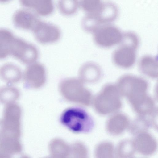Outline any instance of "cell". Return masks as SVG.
<instances>
[{"label":"cell","mask_w":158,"mask_h":158,"mask_svg":"<svg viewBox=\"0 0 158 158\" xmlns=\"http://www.w3.org/2000/svg\"><path fill=\"white\" fill-rule=\"evenodd\" d=\"M112 158H114V157H112Z\"/></svg>","instance_id":"83f0119b"},{"label":"cell","mask_w":158,"mask_h":158,"mask_svg":"<svg viewBox=\"0 0 158 158\" xmlns=\"http://www.w3.org/2000/svg\"><path fill=\"white\" fill-rule=\"evenodd\" d=\"M88 152L85 147L79 142L70 145L69 154L66 158H87Z\"/></svg>","instance_id":"d4e9b609"},{"label":"cell","mask_w":158,"mask_h":158,"mask_svg":"<svg viewBox=\"0 0 158 158\" xmlns=\"http://www.w3.org/2000/svg\"><path fill=\"white\" fill-rule=\"evenodd\" d=\"M139 68L146 75L155 78L158 76V60L157 57L146 54L142 56L138 62Z\"/></svg>","instance_id":"e0dca14e"},{"label":"cell","mask_w":158,"mask_h":158,"mask_svg":"<svg viewBox=\"0 0 158 158\" xmlns=\"http://www.w3.org/2000/svg\"><path fill=\"white\" fill-rule=\"evenodd\" d=\"M95 110L100 114H109L119 109L122 105L118 92L114 85L106 86L94 100Z\"/></svg>","instance_id":"5b68a950"},{"label":"cell","mask_w":158,"mask_h":158,"mask_svg":"<svg viewBox=\"0 0 158 158\" xmlns=\"http://www.w3.org/2000/svg\"><path fill=\"white\" fill-rule=\"evenodd\" d=\"M119 44L112 54L113 61L121 68H128L132 67L136 61L138 48L123 42H121Z\"/></svg>","instance_id":"30bf717a"},{"label":"cell","mask_w":158,"mask_h":158,"mask_svg":"<svg viewBox=\"0 0 158 158\" xmlns=\"http://www.w3.org/2000/svg\"><path fill=\"white\" fill-rule=\"evenodd\" d=\"M22 77L20 69L12 63L5 64L0 67V78L8 85L19 82Z\"/></svg>","instance_id":"9a60e30c"},{"label":"cell","mask_w":158,"mask_h":158,"mask_svg":"<svg viewBox=\"0 0 158 158\" xmlns=\"http://www.w3.org/2000/svg\"><path fill=\"white\" fill-rule=\"evenodd\" d=\"M60 120L64 126L75 133L89 132L94 126L91 116L85 110L78 107L66 109L61 114Z\"/></svg>","instance_id":"7a4b0ae2"},{"label":"cell","mask_w":158,"mask_h":158,"mask_svg":"<svg viewBox=\"0 0 158 158\" xmlns=\"http://www.w3.org/2000/svg\"><path fill=\"white\" fill-rule=\"evenodd\" d=\"M92 34L93 40L97 46L108 48L120 44L123 33L117 27L109 23L99 26Z\"/></svg>","instance_id":"8992f818"},{"label":"cell","mask_w":158,"mask_h":158,"mask_svg":"<svg viewBox=\"0 0 158 158\" xmlns=\"http://www.w3.org/2000/svg\"><path fill=\"white\" fill-rule=\"evenodd\" d=\"M59 90L66 100L85 106H89L91 102L92 94L80 79L69 78L62 81Z\"/></svg>","instance_id":"277c9868"},{"label":"cell","mask_w":158,"mask_h":158,"mask_svg":"<svg viewBox=\"0 0 158 158\" xmlns=\"http://www.w3.org/2000/svg\"><path fill=\"white\" fill-rule=\"evenodd\" d=\"M15 37L10 31L0 28V59H4L10 54L12 44Z\"/></svg>","instance_id":"d6986e66"},{"label":"cell","mask_w":158,"mask_h":158,"mask_svg":"<svg viewBox=\"0 0 158 158\" xmlns=\"http://www.w3.org/2000/svg\"><path fill=\"white\" fill-rule=\"evenodd\" d=\"M21 4L24 8L31 11L36 15L46 16L51 14L54 9L53 2L49 0H23Z\"/></svg>","instance_id":"8fae6325"},{"label":"cell","mask_w":158,"mask_h":158,"mask_svg":"<svg viewBox=\"0 0 158 158\" xmlns=\"http://www.w3.org/2000/svg\"><path fill=\"white\" fill-rule=\"evenodd\" d=\"M135 149L133 142L125 140L121 142L118 146V155L120 158H130L134 153Z\"/></svg>","instance_id":"cb8c5ba5"},{"label":"cell","mask_w":158,"mask_h":158,"mask_svg":"<svg viewBox=\"0 0 158 158\" xmlns=\"http://www.w3.org/2000/svg\"><path fill=\"white\" fill-rule=\"evenodd\" d=\"M100 73V68L97 64L92 62H86L79 69V79L83 82H92L97 80Z\"/></svg>","instance_id":"2e32d148"},{"label":"cell","mask_w":158,"mask_h":158,"mask_svg":"<svg viewBox=\"0 0 158 158\" xmlns=\"http://www.w3.org/2000/svg\"><path fill=\"white\" fill-rule=\"evenodd\" d=\"M49 148L52 158H66L70 145L61 139H55L51 141Z\"/></svg>","instance_id":"ffe728a7"},{"label":"cell","mask_w":158,"mask_h":158,"mask_svg":"<svg viewBox=\"0 0 158 158\" xmlns=\"http://www.w3.org/2000/svg\"><path fill=\"white\" fill-rule=\"evenodd\" d=\"M129 120L123 114H119L111 118L107 123V129L111 134L117 135L122 133L128 126Z\"/></svg>","instance_id":"ac0fdd59"},{"label":"cell","mask_w":158,"mask_h":158,"mask_svg":"<svg viewBox=\"0 0 158 158\" xmlns=\"http://www.w3.org/2000/svg\"><path fill=\"white\" fill-rule=\"evenodd\" d=\"M39 20L33 13L24 8L17 10L13 17V22L16 27L31 31Z\"/></svg>","instance_id":"7c38bea8"},{"label":"cell","mask_w":158,"mask_h":158,"mask_svg":"<svg viewBox=\"0 0 158 158\" xmlns=\"http://www.w3.org/2000/svg\"><path fill=\"white\" fill-rule=\"evenodd\" d=\"M23 86L27 89H37L42 87L46 80L44 66L37 61L28 64L23 74Z\"/></svg>","instance_id":"ba28073f"},{"label":"cell","mask_w":158,"mask_h":158,"mask_svg":"<svg viewBox=\"0 0 158 158\" xmlns=\"http://www.w3.org/2000/svg\"><path fill=\"white\" fill-rule=\"evenodd\" d=\"M10 54L22 62L28 64L36 61L39 56V52L35 46L16 37L12 44Z\"/></svg>","instance_id":"52a82bcc"},{"label":"cell","mask_w":158,"mask_h":158,"mask_svg":"<svg viewBox=\"0 0 158 158\" xmlns=\"http://www.w3.org/2000/svg\"><path fill=\"white\" fill-rule=\"evenodd\" d=\"M118 14V7L110 2H102L98 11L95 15L100 25L109 24L117 18Z\"/></svg>","instance_id":"4fadbf2b"},{"label":"cell","mask_w":158,"mask_h":158,"mask_svg":"<svg viewBox=\"0 0 158 158\" xmlns=\"http://www.w3.org/2000/svg\"><path fill=\"white\" fill-rule=\"evenodd\" d=\"M21 116V108L18 104L14 102L6 105L0 120V138L20 139Z\"/></svg>","instance_id":"3957f363"},{"label":"cell","mask_w":158,"mask_h":158,"mask_svg":"<svg viewBox=\"0 0 158 158\" xmlns=\"http://www.w3.org/2000/svg\"><path fill=\"white\" fill-rule=\"evenodd\" d=\"M114 148L110 143L105 142L98 145L95 150L96 158H112L114 157Z\"/></svg>","instance_id":"484cf974"},{"label":"cell","mask_w":158,"mask_h":158,"mask_svg":"<svg viewBox=\"0 0 158 158\" xmlns=\"http://www.w3.org/2000/svg\"><path fill=\"white\" fill-rule=\"evenodd\" d=\"M118 87L120 93L127 98L135 110L142 115L152 113L154 102L146 94L148 84L143 79L127 75L119 80Z\"/></svg>","instance_id":"6da1fadb"},{"label":"cell","mask_w":158,"mask_h":158,"mask_svg":"<svg viewBox=\"0 0 158 158\" xmlns=\"http://www.w3.org/2000/svg\"><path fill=\"white\" fill-rule=\"evenodd\" d=\"M102 2L99 0H82L79 1V7L85 14H94L100 9Z\"/></svg>","instance_id":"603a6c76"},{"label":"cell","mask_w":158,"mask_h":158,"mask_svg":"<svg viewBox=\"0 0 158 158\" xmlns=\"http://www.w3.org/2000/svg\"><path fill=\"white\" fill-rule=\"evenodd\" d=\"M133 142L135 149L145 155L153 153L156 147L155 139L150 135L145 132L138 135Z\"/></svg>","instance_id":"5bb4252c"},{"label":"cell","mask_w":158,"mask_h":158,"mask_svg":"<svg viewBox=\"0 0 158 158\" xmlns=\"http://www.w3.org/2000/svg\"><path fill=\"white\" fill-rule=\"evenodd\" d=\"M32 31L36 40L42 44L55 43L60 39L61 35L57 26L40 19Z\"/></svg>","instance_id":"9c48e42d"},{"label":"cell","mask_w":158,"mask_h":158,"mask_svg":"<svg viewBox=\"0 0 158 158\" xmlns=\"http://www.w3.org/2000/svg\"><path fill=\"white\" fill-rule=\"evenodd\" d=\"M57 5L61 13L66 16L74 14L79 7V1L77 0H60Z\"/></svg>","instance_id":"7402d4cb"},{"label":"cell","mask_w":158,"mask_h":158,"mask_svg":"<svg viewBox=\"0 0 158 158\" xmlns=\"http://www.w3.org/2000/svg\"><path fill=\"white\" fill-rule=\"evenodd\" d=\"M52 158L51 157V158Z\"/></svg>","instance_id":"f1b7e54d"},{"label":"cell","mask_w":158,"mask_h":158,"mask_svg":"<svg viewBox=\"0 0 158 158\" xmlns=\"http://www.w3.org/2000/svg\"><path fill=\"white\" fill-rule=\"evenodd\" d=\"M3 158H30L28 156L24 155H20L15 158H13V156L10 157H4Z\"/></svg>","instance_id":"4316f807"},{"label":"cell","mask_w":158,"mask_h":158,"mask_svg":"<svg viewBox=\"0 0 158 158\" xmlns=\"http://www.w3.org/2000/svg\"><path fill=\"white\" fill-rule=\"evenodd\" d=\"M20 92L16 88L12 85L0 87V103L8 104L14 103L19 98Z\"/></svg>","instance_id":"44dd1931"}]
</instances>
